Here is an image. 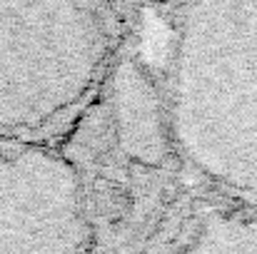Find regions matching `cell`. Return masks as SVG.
I'll return each mask as SVG.
<instances>
[{"instance_id":"obj_1","label":"cell","mask_w":257,"mask_h":254,"mask_svg":"<svg viewBox=\"0 0 257 254\" xmlns=\"http://www.w3.org/2000/svg\"><path fill=\"white\" fill-rule=\"evenodd\" d=\"M112 48L107 13L87 3H0V137H25L75 107Z\"/></svg>"},{"instance_id":"obj_2","label":"cell","mask_w":257,"mask_h":254,"mask_svg":"<svg viewBox=\"0 0 257 254\" xmlns=\"http://www.w3.org/2000/svg\"><path fill=\"white\" fill-rule=\"evenodd\" d=\"M85 179L60 150L0 137V254H90Z\"/></svg>"}]
</instances>
